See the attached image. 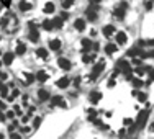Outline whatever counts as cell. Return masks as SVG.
Masks as SVG:
<instances>
[{
	"instance_id": "cell-1",
	"label": "cell",
	"mask_w": 154,
	"mask_h": 139,
	"mask_svg": "<svg viewBox=\"0 0 154 139\" xmlns=\"http://www.w3.org/2000/svg\"><path fill=\"white\" fill-rule=\"evenodd\" d=\"M51 106H61V108H66V102H64V98L63 97H58V95H56V97H53L51 98Z\"/></svg>"
},
{
	"instance_id": "cell-2",
	"label": "cell",
	"mask_w": 154,
	"mask_h": 139,
	"mask_svg": "<svg viewBox=\"0 0 154 139\" xmlns=\"http://www.w3.org/2000/svg\"><path fill=\"white\" fill-rule=\"evenodd\" d=\"M58 65L63 70H71V61H69V59H66V57H59Z\"/></svg>"
},
{
	"instance_id": "cell-3",
	"label": "cell",
	"mask_w": 154,
	"mask_h": 139,
	"mask_svg": "<svg viewBox=\"0 0 154 139\" xmlns=\"http://www.w3.org/2000/svg\"><path fill=\"white\" fill-rule=\"evenodd\" d=\"M103 61H100L98 64L95 65V67H94V70H92V74H90V79H97L98 77V74L102 72V70H103Z\"/></svg>"
},
{
	"instance_id": "cell-4",
	"label": "cell",
	"mask_w": 154,
	"mask_h": 139,
	"mask_svg": "<svg viewBox=\"0 0 154 139\" xmlns=\"http://www.w3.org/2000/svg\"><path fill=\"white\" fill-rule=\"evenodd\" d=\"M148 114H149V113H148V111H141V113H139V116H138V119H136V123H138V126H144V123H146V119H148Z\"/></svg>"
},
{
	"instance_id": "cell-5",
	"label": "cell",
	"mask_w": 154,
	"mask_h": 139,
	"mask_svg": "<svg viewBox=\"0 0 154 139\" xmlns=\"http://www.w3.org/2000/svg\"><path fill=\"white\" fill-rule=\"evenodd\" d=\"M34 75H36V80H38V82H41V84L49 79V75H48V72H46V70H38Z\"/></svg>"
},
{
	"instance_id": "cell-6",
	"label": "cell",
	"mask_w": 154,
	"mask_h": 139,
	"mask_svg": "<svg viewBox=\"0 0 154 139\" xmlns=\"http://www.w3.org/2000/svg\"><path fill=\"white\" fill-rule=\"evenodd\" d=\"M34 54H36L39 59H48V56H49V53H48L46 48H38L36 51H34Z\"/></svg>"
},
{
	"instance_id": "cell-7",
	"label": "cell",
	"mask_w": 154,
	"mask_h": 139,
	"mask_svg": "<svg viewBox=\"0 0 154 139\" xmlns=\"http://www.w3.org/2000/svg\"><path fill=\"white\" fill-rule=\"evenodd\" d=\"M49 92H48V90H44V88H39L38 90V98H39V100H41V102H46V100H49Z\"/></svg>"
},
{
	"instance_id": "cell-8",
	"label": "cell",
	"mask_w": 154,
	"mask_h": 139,
	"mask_svg": "<svg viewBox=\"0 0 154 139\" xmlns=\"http://www.w3.org/2000/svg\"><path fill=\"white\" fill-rule=\"evenodd\" d=\"M13 57H15V53H5L4 54V61L2 62H4L5 65H10L13 62Z\"/></svg>"
},
{
	"instance_id": "cell-9",
	"label": "cell",
	"mask_w": 154,
	"mask_h": 139,
	"mask_svg": "<svg viewBox=\"0 0 154 139\" xmlns=\"http://www.w3.org/2000/svg\"><path fill=\"white\" fill-rule=\"evenodd\" d=\"M23 77L26 79L25 85H31V84L36 80V75H33V74H30V72H23Z\"/></svg>"
},
{
	"instance_id": "cell-10",
	"label": "cell",
	"mask_w": 154,
	"mask_h": 139,
	"mask_svg": "<svg viewBox=\"0 0 154 139\" xmlns=\"http://www.w3.org/2000/svg\"><path fill=\"white\" fill-rule=\"evenodd\" d=\"M69 77H63V79H59L58 80V84H56V85L59 87V88H67V87H69Z\"/></svg>"
},
{
	"instance_id": "cell-11",
	"label": "cell",
	"mask_w": 154,
	"mask_h": 139,
	"mask_svg": "<svg viewBox=\"0 0 154 139\" xmlns=\"http://www.w3.org/2000/svg\"><path fill=\"white\" fill-rule=\"evenodd\" d=\"M25 53H26V44H23V43H18V44H17V49H15V54H17V56H23Z\"/></svg>"
},
{
	"instance_id": "cell-12",
	"label": "cell",
	"mask_w": 154,
	"mask_h": 139,
	"mask_svg": "<svg viewBox=\"0 0 154 139\" xmlns=\"http://www.w3.org/2000/svg\"><path fill=\"white\" fill-rule=\"evenodd\" d=\"M49 49H53V51H59V49H61V41L59 39H51L49 41Z\"/></svg>"
},
{
	"instance_id": "cell-13",
	"label": "cell",
	"mask_w": 154,
	"mask_h": 139,
	"mask_svg": "<svg viewBox=\"0 0 154 139\" xmlns=\"http://www.w3.org/2000/svg\"><path fill=\"white\" fill-rule=\"evenodd\" d=\"M74 28L77 29V31H84V28H85V21H84L82 18H79V20H75V23H74Z\"/></svg>"
},
{
	"instance_id": "cell-14",
	"label": "cell",
	"mask_w": 154,
	"mask_h": 139,
	"mask_svg": "<svg viewBox=\"0 0 154 139\" xmlns=\"http://www.w3.org/2000/svg\"><path fill=\"white\" fill-rule=\"evenodd\" d=\"M125 8H126L125 4H120V7L115 10V15H117L118 18H123V15H125Z\"/></svg>"
},
{
	"instance_id": "cell-15",
	"label": "cell",
	"mask_w": 154,
	"mask_h": 139,
	"mask_svg": "<svg viewBox=\"0 0 154 139\" xmlns=\"http://www.w3.org/2000/svg\"><path fill=\"white\" fill-rule=\"evenodd\" d=\"M43 12H44V13H54V4H53V2H48V4H44Z\"/></svg>"
},
{
	"instance_id": "cell-16",
	"label": "cell",
	"mask_w": 154,
	"mask_h": 139,
	"mask_svg": "<svg viewBox=\"0 0 154 139\" xmlns=\"http://www.w3.org/2000/svg\"><path fill=\"white\" fill-rule=\"evenodd\" d=\"M100 98H102V93H100V92H92V93H90V102L92 103L100 102Z\"/></svg>"
},
{
	"instance_id": "cell-17",
	"label": "cell",
	"mask_w": 154,
	"mask_h": 139,
	"mask_svg": "<svg viewBox=\"0 0 154 139\" xmlns=\"http://www.w3.org/2000/svg\"><path fill=\"white\" fill-rule=\"evenodd\" d=\"M41 26L46 29V31H51V29L54 28V25H53V21H51V20H44V21H43V25H41Z\"/></svg>"
},
{
	"instance_id": "cell-18",
	"label": "cell",
	"mask_w": 154,
	"mask_h": 139,
	"mask_svg": "<svg viewBox=\"0 0 154 139\" xmlns=\"http://www.w3.org/2000/svg\"><path fill=\"white\" fill-rule=\"evenodd\" d=\"M20 10H21V12H28V10H31V4L21 0V2H20Z\"/></svg>"
},
{
	"instance_id": "cell-19",
	"label": "cell",
	"mask_w": 154,
	"mask_h": 139,
	"mask_svg": "<svg viewBox=\"0 0 154 139\" xmlns=\"http://www.w3.org/2000/svg\"><path fill=\"white\" fill-rule=\"evenodd\" d=\"M113 31H115V28H113L112 25H107V26L103 28V34H105V36H112Z\"/></svg>"
},
{
	"instance_id": "cell-20",
	"label": "cell",
	"mask_w": 154,
	"mask_h": 139,
	"mask_svg": "<svg viewBox=\"0 0 154 139\" xmlns=\"http://www.w3.org/2000/svg\"><path fill=\"white\" fill-rule=\"evenodd\" d=\"M87 116H89V119H90V121H95L97 111L94 110V108H89V110H87Z\"/></svg>"
},
{
	"instance_id": "cell-21",
	"label": "cell",
	"mask_w": 154,
	"mask_h": 139,
	"mask_svg": "<svg viewBox=\"0 0 154 139\" xmlns=\"http://www.w3.org/2000/svg\"><path fill=\"white\" fill-rule=\"evenodd\" d=\"M125 41H126V34H125V33H118V34H117V43H118V44H123Z\"/></svg>"
},
{
	"instance_id": "cell-22",
	"label": "cell",
	"mask_w": 154,
	"mask_h": 139,
	"mask_svg": "<svg viewBox=\"0 0 154 139\" xmlns=\"http://www.w3.org/2000/svg\"><path fill=\"white\" fill-rule=\"evenodd\" d=\"M0 97H2V98L8 97V85H4L2 88H0Z\"/></svg>"
},
{
	"instance_id": "cell-23",
	"label": "cell",
	"mask_w": 154,
	"mask_h": 139,
	"mask_svg": "<svg viewBox=\"0 0 154 139\" xmlns=\"http://www.w3.org/2000/svg\"><path fill=\"white\" fill-rule=\"evenodd\" d=\"M115 51H117V46H115V44H108L107 48H105V53H107V54H113Z\"/></svg>"
},
{
	"instance_id": "cell-24",
	"label": "cell",
	"mask_w": 154,
	"mask_h": 139,
	"mask_svg": "<svg viewBox=\"0 0 154 139\" xmlns=\"http://www.w3.org/2000/svg\"><path fill=\"white\" fill-rule=\"evenodd\" d=\"M53 25H54V28H61L63 26V18H53Z\"/></svg>"
},
{
	"instance_id": "cell-25",
	"label": "cell",
	"mask_w": 154,
	"mask_h": 139,
	"mask_svg": "<svg viewBox=\"0 0 154 139\" xmlns=\"http://www.w3.org/2000/svg\"><path fill=\"white\" fill-rule=\"evenodd\" d=\"M74 0H63V8H71Z\"/></svg>"
},
{
	"instance_id": "cell-26",
	"label": "cell",
	"mask_w": 154,
	"mask_h": 139,
	"mask_svg": "<svg viewBox=\"0 0 154 139\" xmlns=\"http://www.w3.org/2000/svg\"><path fill=\"white\" fill-rule=\"evenodd\" d=\"M82 46H84V51H87V49L92 46L90 39H82Z\"/></svg>"
},
{
	"instance_id": "cell-27",
	"label": "cell",
	"mask_w": 154,
	"mask_h": 139,
	"mask_svg": "<svg viewBox=\"0 0 154 139\" xmlns=\"http://www.w3.org/2000/svg\"><path fill=\"white\" fill-rule=\"evenodd\" d=\"M7 25H8V16H2V20H0V26L5 28Z\"/></svg>"
},
{
	"instance_id": "cell-28",
	"label": "cell",
	"mask_w": 154,
	"mask_h": 139,
	"mask_svg": "<svg viewBox=\"0 0 154 139\" xmlns=\"http://www.w3.org/2000/svg\"><path fill=\"white\" fill-rule=\"evenodd\" d=\"M94 57H95V56H87V54H85V56L82 57V61L87 64V62H92V61H94Z\"/></svg>"
},
{
	"instance_id": "cell-29",
	"label": "cell",
	"mask_w": 154,
	"mask_h": 139,
	"mask_svg": "<svg viewBox=\"0 0 154 139\" xmlns=\"http://www.w3.org/2000/svg\"><path fill=\"white\" fill-rule=\"evenodd\" d=\"M39 124H41V118H39V116H36V118L33 119V128H38Z\"/></svg>"
},
{
	"instance_id": "cell-30",
	"label": "cell",
	"mask_w": 154,
	"mask_h": 139,
	"mask_svg": "<svg viewBox=\"0 0 154 139\" xmlns=\"http://www.w3.org/2000/svg\"><path fill=\"white\" fill-rule=\"evenodd\" d=\"M133 85L136 87V88H138V87H141V85H143V80H139V79H134V80H133Z\"/></svg>"
},
{
	"instance_id": "cell-31",
	"label": "cell",
	"mask_w": 154,
	"mask_h": 139,
	"mask_svg": "<svg viewBox=\"0 0 154 139\" xmlns=\"http://www.w3.org/2000/svg\"><path fill=\"white\" fill-rule=\"evenodd\" d=\"M7 77H8V74L4 72V70H0V80H7Z\"/></svg>"
},
{
	"instance_id": "cell-32",
	"label": "cell",
	"mask_w": 154,
	"mask_h": 139,
	"mask_svg": "<svg viewBox=\"0 0 154 139\" xmlns=\"http://www.w3.org/2000/svg\"><path fill=\"white\" fill-rule=\"evenodd\" d=\"M15 114H17V113H15V111L8 110V111H7V118H8V119H12V118H15Z\"/></svg>"
},
{
	"instance_id": "cell-33",
	"label": "cell",
	"mask_w": 154,
	"mask_h": 139,
	"mask_svg": "<svg viewBox=\"0 0 154 139\" xmlns=\"http://www.w3.org/2000/svg\"><path fill=\"white\" fill-rule=\"evenodd\" d=\"M136 97H138V100H139V102H146V93H138Z\"/></svg>"
},
{
	"instance_id": "cell-34",
	"label": "cell",
	"mask_w": 154,
	"mask_h": 139,
	"mask_svg": "<svg viewBox=\"0 0 154 139\" xmlns=\"http://www.w3.org/2000/svg\"><path fill=\"white\" fill-rule=\"evenodd\" d=\"M10 139H21V136L18 134V133H12V134H10Z\"/></svg>"
},
{
	"instance_id": "cell-35",
	"label": "cell",
	"mask_w": 154,
	"mask_h": 139,
	"mask_svg": "<svg viewBox=\"0 0 154 139\" xmlns=\"http://www.w3.org/2000/svg\"><path fill=\"white\" fill-rule=\"evenodd\" d=\"M30 131H31V128L30 126H21V133H25L26 134V133H30Z\"/></svg>"
},
{
	"instance_id": "cell-36",
	"label": "cell",
	"mask_w": 154,
	"mask_h": 139,
	"mask_svg": "<svg viewBox=\"0 0 154 139\" xmlns=\"http://www.w3.org/2000/svg\"><path fill=\"white\" fill-rule=\"evenodd\" d=\"M144 72H146V70L141 69V67H138V69H136V74H138V75H144Z\"/></svg>"
},
{
	"instance_id": "cell-37",
	"label": "cell",
	"mask_w": 154,
	"mask_h": 139,
	"mask_svg": "<svg viewBox=\"0 0 154 139\" xmlns=\"http://www.w3.org/2000/svg\"><path fill=\"white\" fill-rule=\"evenodd\" d=\"M131 124H133V119H125V126H131Z\"/></svg>"
},
{
	"instance_id": "cell-38",
	"label": "cell",
	"mask_w": 154,
	"mask_h": 139,
	"mask_svg": "<svg viewBox=\"0 0 154 139\" xmlns=\"http://www.w3.org/2000/svg\"><path fill=\"white\" fill-rule=\"evenodd\" d=\"M149 77L151 80H154V69H149Z\"/></svg>"
},
{
	"instance_id": "cell-39",
	"label": "cell",
	"mask_w": 154,
	"mask_h": 139,
	"mask_svg": "<svg viewBox=\"0 0 154 139\" xmlns=\"http://www.w3.org/2000/svg\"><path fill=\"white\" fill-rule=\"evenodd\" d=\"M113 85H115V82H113V79H110L108 80V87H113Z\"/></svg>"
},
{
	"instance_id": "cell-40",
	"label": "cell",
	"mask_w": 154,
	"mask_h": 139,
	"mask_svg": "<svg viewBox=\"0 0 154 139\" xmlns=\"http://www.w3.org/2000/svg\"><path fill=\"white\" fill-rule=\"evenodd\" d=\"M149 129H151V131H153V133H154V123H153V124H151V126H149Z\"/></svg>"
},
{
	"instance_id": "cell-41",
	"label": "cell",
	"mask_w": 154,
	"mask_h": 139,
	"mask_svg": "<svg viewBox=\"0 0 154 139\" xmlns=\"http://www.w3.org/2000/svg\"><path fill=\"white\" fill-rule=\"evenodd\" d=\"M149 56H151V57H154V51H153V53H151V54H149Z\"/></svg>"
},
{
	"instance_id": "cell-42",
	"label": "cell",
	"mask_w": 154,
	"mask_h": 139,
	"mask_svg": "<svg viewBox=\"0 0 154 139\" xmlns=\"http://www.w3.org/2000/svg\"><path fill=\"white\" fill-rule=\"evenodd\" d=\"M90 2H94V4H97V2H98V0H90Z\"/></svg>"
},
{
	"instance_id": "cell-43",
	"label": "cell",
	"mask_w": 154,
	"mask_h": 139,
	"mask_svg": "<svg viewBox=\"0 0 154 139\" xmlns=\"http://www.w3.org/2000/svg\"><path fill=\"white\" fill-rule=\"evenodd\" d=\"M2 87H4V85H2V80H0V88H2Z\"/></svg>"
},
{
	"instance_id": "cell-44",
	"label": "cell",
	"mask_w": 154,
	"mask_h": 139,
	"mask_svg": "<svg viewBox=\"0 0 154 139\" xmlns=\"http://www.w3.org/2000/svg\"><path fill=\"white\" fill-rule=\"evenodd\" d=\"M0 139H4V136H2V133H0Z\"/></svg>"
}]
</instances>
